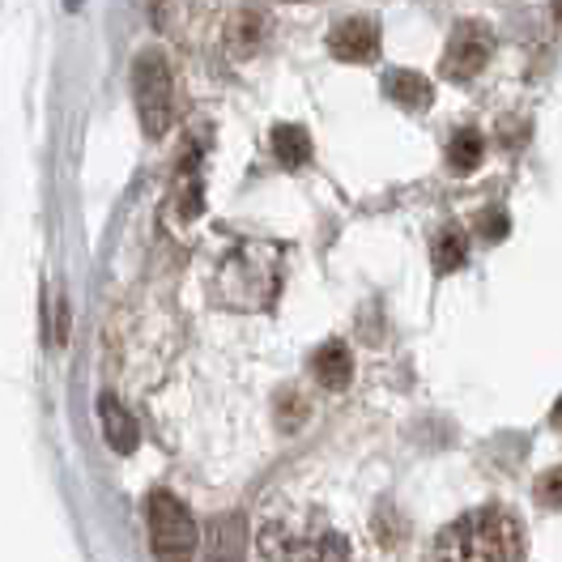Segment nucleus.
Segmentation results:
<instances>
[{"label": "nucleus", "mask_w": 562, "mask_h": 562, "mask_svg": "<svg viewBox=\"0 0 562 562\" xmlns=\"http://www.w3.org/2000/svg\"><path fill=\"white\" fill-rule=\"evenodd\" d=\"M525 525L507 507H477L435 537L439 562H525Z\"/></svg>", "instance_id": "1"}, {"label": "nucleus", "mask_w": 562, "mask_h": 562, "mask_svg": "<svg viewBox=\"0 0 562 562\" xmlns=\"http://www.w3.org/2000/svg\"><path fill=\"white\" fill-rule=\"evenodd\" d=\"M133 94H137V115L145 137H167L176 120V77L162 52H140L133 65Z\"/></svg>", "instance_id": "2"}, {"label": "nucleus", "mask_w": 562, "mask_h": 562, "mask_svg": "<svg viewBox=\"0 0 562 562\" xmlns=\"http://www.w3.org/2000/svg\"><path fill=\"white\" fill-rule=\"evenodd\" d=\"M145 520H149V550L154 562H192L196 559V520L192 512L179 503L176 494L154 491L149 494V507H145Z\"/></svg>", "instance_id": "3"}, {"label": "nucleus", "mask_w": 562, "mask_h": 562, "mask_svg": "<svg viewBox=\"0 0 562 562\" xmlns=\"http://www.w3.org/2000/svg\"><path fill=\"white\" fill-rule=\"evenodd\" d=\"M494 56V35L491 26H482V22H460L452 38H448V47H443V60H439V69L448 81H473L477 72L491 65Z\"/></svg>", "instance_id": "4"}, {"label": "nucleus", "mask_w": 562, "mask_h": 562, "mask_svg": "<svg viewBox=\"0 0 562 562\" xmlns=\"http://www.w3.org/2000/svg\"><path fill=\"white\" fill-rule=\"evenodd\" d=\"M328 52L341 65H371L380 56V22L375 18H346L328 31Z\"/></svg>", "instance_id": "5"}, {"label": "nucleus", "mask_w": 562, "mask_h": 562, "mask_svg": "<svg viewBox=\"0 0 562 562\" xmlns=\"http://www.w3.org/2000/svg\"><path fill=\"white\" fill-rule=\"evenodd\" d=\"M269 31H273L269 13H265V9H256V4H247V9H239V13H231V18H226L222 47H226V56H231V60H251V56H260V52H265Z\"/></svg>", "instance_id": "6"}, {"label": "nucleus", "mask_w": 562, "mask_h": 562, "mask_svg": "<svg viewBox=\"0 0 562 562\" xmlns=\"http://www.w3.org/2000/svg\"><path fill=\"white\" fill-rule=\"evenodd\" d=\"M312 375H316V384L328 387V392L350 387V380H353L350 346H346V341H324V346L312 353Z\"/></svg>", "instance_id": "7"}, {"label": "nucleus", "mask_w": 562, "mask_h": 562, "mask_svg": "<svg viewBox=\"0 0 562 562\" xmlns=\"http://www.w3.org/2000/svg\"><path fill=\"white\" fill-rule=\"evenodd\" d=\"M201 167H196V158L192 154H183V162H179L176 179H171V201H167V210L171 217L179 222H192L196 213H201Z\"/></svg>", "instance_id": "8"}, {"label": "nucleus", "mask_w": 562, "mask_h": 562, "mask_svg": "<svg viewBox=\"0 0 562 562\" xmlns=\"http://www.w3.org/2000/svg\"><path fill=\"white\" fill-rule=\"evenodd\" d=\"M384 94L392 103L401 106V111H426L430 99H435V90H430V81L414 69H396L384 77Z\"/></svg>", "instance_id": "9"}, {"label": "nucleus", "mask_w": 562, "mask_h": 562, "mask_svg": "<svg viewBox=\"0 0 562 562\" xmlns=\"http://www.w3.org/2000/svg\"><path fill=\"white\" fill-rule=\"evenodd\" d=\"M99 418H103L106 443H111L120 457H128V452L137 448V422H133V414H128L115 396H103V401H99Z\"/></svg>", "instance_id": "10"}, {"label": "nucleus", "mask_w": 562, "mask_h": 562, "mask_svg": "<svg viewBox=\"0 0 562 562\" xmlns=\"http://www.w3.org/2000/svg\"><path fill=\"white\" fill-rule=\"evenodd\" d=\"M205 562H244V537L235 516H217L205 541Z\"/></svg>", "instance_id": "11"}, {"label": "nucleus", "mask_w": 562, "mask_h": 562, "mask_svg": "<svg viewBox=\"0 0 562 562\" xmlns=\"http://www.w3.org/2000/svg\"><path fill=\"white\" fill-rule=\"evenodd\" d=\"M482 154H486V137H482L477 128H460V133H452V140H448V167H452L457 176L477 171V167H482Z\"/></svg>", "instance_id": "12"}, {"label": "nucleus", "mask_w": 562, "mask_h": 562, "mask_svg": "<svg viewBox=\"0 0 562 562\" xmlns=\"http://www.w3.org/2000/svg\"><path fill=\"white\" fill-rule=\"evenodd\" d=\"M273 158H278L281 167H303V162L312 158V137H307V128H299V124L273 128Z\"/></svg>", "instance_id": "13"}, {"label": "nucleus", "mask_w": 562, "mask_h": 562, "mask_svg": "<svg viewBox=\"0 0 562 562\" xmlns=\"http://www.w3.org/2000/svg\"><path fill=\"white\" fill-rule=\"evenodd\" d=\"M464 256H469V239L460 235L457 226H443V231L435 235V247H430L435 269H439V273H457L460 265H464Z\"/></svg>", "instance_id": "14"}, {"label": "nucleus", "mask_w": 562, "mask_h": 562, "mask_svg": "<svg viewBox=\"0 0 562 562\" xmlns=\"http://www.w3.org/2000/svg\"><path fill=\"white\" fill-rule=\"evenodd\" d=\"M273 418H278V426L285 435H294L303 422L312 418V401H307L299 387H285L278 396V405H273Z\"/></svg>", "instance_id": "15"}, {"label": "nucleus", "mask_w": 562, "mask_h": 562, "mask_svg": "<svg viewBox=\"0 0 562 562\" xmlns=\"http://www.w3.org/2000/svg\"><path fill=\"white\" fill-rule=\"evenodd\" d=\"M537 503H541V507H554V512H562V464L537 477Z\"/></svg>", "instance_id": "16"}, {"label": "nucleus", "mask_w": 562, "mask_h": 562, "mask_svg": "<svg viewBox=\"0 0 562 562\" xmlns=\"http://www.w3.org/2000/svg\"><path fill=\"white\" fill-rule=\"evenodd\" d=\"M507 231H512V222H507V213L503 210H486L482 217H477V235L491 239V244H498Z\"/></svg>", "instance_id": "17"}, {"label": "nucleus", "mask_w": 562, "mask_h": 562, "mask_svg": "<svg viewBox=\"0 0 562 562\" xmlns=\"http://www.w3.org/2000/svg\"><path fill=\"white\" fill-rule=\"evenodd\" d=\"M550 18H554V22L562 26V0H550Z\"/></svg>", "instance_id": "18"}, {"label": "nucleus", "mask_w": 562, "mask_h": 562, "mask_svg": "<svg viewBox=\"0 0 562 562\" xmlns=\"http://www.w3.org/2000/svg\"><path fill=\"white\" fill-rule=\"evenodd\" d=\"M550 422H554V430H562V396H559V405H554V414H550Z\"/></svg>", "instance_id": "19"}]
</instances>
